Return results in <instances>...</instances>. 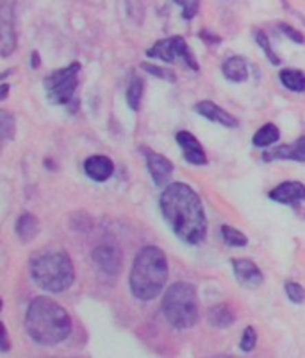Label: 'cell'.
Returning <instances> with one entry per match:
<instances>
[{"mask_svg":"<svg viewBox=\"0 0 305 358\" xmlns=\"http://www.w3.org/2000/svg\"><path fill=\"white\" fill-rule=\"evenodd\" d=\"M161 211L182 242L196 246L207 237V217L202 199L186 183H170L159 199Z\"/></svg>","mask_w":305,"mask_h":358,"instance_id":"1","label":"cell"},{"mask_svg":"<svg viewBox=\"0 0 305 358\" xmlns=\"http://www.w3.org/2000/svg\"><path fill=\"white\" fill-rule=\"evenodd\" d=\"M25 330L38 344L56 346L71 333V319L61 304L41 295L27 308Z\"/></svg>","mask_w":305,"mask_h":358,"instance_id":"2","label":"cell"},{"mask_svg":"<svg viewBox=\"0 0 305 358\" xmlns=\"http://www.w3.org/2000/svg\"><path fill=\"white\" fill-rule=\"evenodd\" d=\"M168 280V258L155 246L139 249L131 271V292L139 301H152L163 292Z\"/></svg>","mask_w":305,"mask_h":358,"instance_id":"3","label":"cell"},{"mask_svg":"<svg viewBox=\"0 0 305 358\" xmlns=\"http://www.w3.org/2000/svg\"><path fill=\"white\" fill-rule=\"evenodd\" d=\"M31 276L43 291L59 294L76 282V267L67 251H40L31 258Z\"/></svg>","mask_w":305,"mask_h":358,"instance_id":"4","label":"cell"},{"mask_svg":"<svg viewBox=\"0 0 305 358\" xmlns=\"http://www.w3.org/2000/svg\"><path fill=\"white\" fill-rule=\"evenodd\" d=\"M163 313L175 330H190L199 322L200 306L195 285L177 282L170 286L163 299Z\"/></svg>","mask_w":305,"mask_h":358,"instance_id":"5","label":"cell"},{"mask_svg":"<svg viewBox=\"0 0 305 358\" xmlns=\"http://www.w3.org/2000/svg\"><path fill=\"white\" fill-rule=\"evenodd\" d=\"M79 72L80 63L74 61L68 67L59 68L52 72L50 76L45 79V90H47V97L52 104H70L74 95L79 86Z\"/></svg>","mask_w":305,"mask_h":358,"instance_id":"6","label":"cell"},{"mask_svg":"<svg viewBox=\"0 0 305 358\" xmlns=\"http://www.w3.org/2000/svg\"><path fill=\"white\" fill-rule=\"evenodd\" d=\"M146 56L157 58L164 63H182L193 72H199L200 67L196 63L195 52L190 49V45L182 36H172V38H164V40L155 41L150 49L146 50Z\"/></svg>","mask_w":305,"mask_h":358,"instance_id":"7","label":"cell"},{"mask_svg":"<svg viewBox=\"0 0 305 358\" xmlns=\"http://www.w3.org/2000/svg\"><path fill=\"white\" fill-rule=\"evenodd\" d=\"M18 47L14 0H0V54L9 58Z\"/></svg>","mask_w":305,"mask_h":358,"instance_id":"8","label":"cell"},{"mask_svg":"<svg viewBox=\"0 0 305 358\" xmlns=\"http://www.w3.org/2000/svg\"><path fill=\"white\" fill-rule=\"evenodd\" d=\"M143 156L146 160V169L154 179L155 187H168L173 176V163L159 152L152 151L148 147H142Z\"/></svg>","mask_w":305,"mask_h":358,"instance_id":"9","label":"cell"},{"mask_svg":"<svg viewBox=\"0 0 305 358\" xmlns=\"http://www.w3.org/2000/svg\"><path fill=\"white\" fill-rule=\"evenodd\" d=\"M91 258H93L95 265L100 268L102 273L111 274L115 276L122 271V251L118 246H113V244H102V246L95 247L93 253H91Z\"/></svg>","mask_w":305,"mask_h":358,"instance_id":"10","label":"cell"},{"mask_svg":"<svg viewBox=\"0 0 305 358\" xmlns=\"http://www.w3.org/2000/svg\"><path fill=\"white\" fill-rule=\"evenodd\" d=\"M270 199L288 206H298L305 201V185L300 181H284L270 192Z\"/></svg>","mask_w":305,"mask_h":358,"instance_id":"11","label":"cell"},{"mask_svg":"<svg viewBox=\"0 0 305 358\" xmlns=\"http://www.w3.org/2000/svg\"><path fill=\"white\" fill-rule=\"evenodd\" d=\"M234 267V276L241 286L247 288H257L264 283V276H262L261 268L257 267L250 260H234L232 262Z\"/></svg>","mask_w":305,"mask_h":358,"instance_id":"12","label":"cell"},{"mask_svg":"<svg viewBox=\"0 0 305 358\" xmlns=\"http://www.w3.org/2000/svg\"><path fill=\"white\" fill-rule=\"evenodd\" d=\"M175 138L184 152V158H186V161H190L191 165H205L207 163V154L203 151L202 143L190 131H179Z\"/></svg>","mask_w":305,"mask_h":358,"instance_id":"13","label":"cell"},{"mask_svg":"<svg viewBox=\"0 0 305 358\" xmlns=\"http://www.w3.org/2000/svg\"><path fill=\"white\" fill-rule=\"evenodd\" d=\"M195 112L199 113V115H202L203 118H207V120L211 122H216V124H221L223 127H229V129H234V127L239 125V120L236 116H232L229 112H225L223 107L211 103V101H202V103L195 104Z\"/></svg>","mask_w":305,"mask_h":358,"instance_id":"14","label":"cell"},{"mask_svg":"<svg viewBox=\"0 0 305 358\" xmlns=\"http://www.w3.org/2000/svg\"><path fill=\"white\" fill-rule=\"evenodd\" d=\"M84 172L97 183H104L115 172V163L104 154H93L84 161Z\"/></svg>","mask_w":305,"mask_h":358,"instance_id":"15","label":"cell"},{"mask_svg":"<svg viewBox=\"0 0 305 358\" xmlns=\"http://www.w3.org/2000/svg\"><path fill=\"white\" fill-rule=\"evenodd\" d=\"M223 77L232 83H245L248 79V63L241 56H232V58L225 59L223 67Z\"/></svg>","mask_w":305,"mask_h":358,"instance_id":"16","label":"cell"},{"mask_svg":"<svg viewBox=\"0 0 305 358\" xmlns=\"http://www.w3.org/2000/svg\"><path fill=\"white\" fill-rule=\"evenodd\" d=\"M207 321L214 328H229L230 324H234L236 313L227 304H216L209 308Z\"/></svg>","mask_w":305,"mask_h":358,"instance_id":"17","label":"cell"},{"mask_svg":"<svg viewBox=\"0 0 305 358\" xmlns=\"http://www.w3.org/2000/svg\"><path fill=\"white\" fill-rule=\"evenodd\" d=\"M40 233V222L32 213H22L16 222V235L22 242H29Z\"/></svg>","mask_w":305,"mask_h":358,"instance_id":"18","label":"cell"},{"mask_svg":"<svg viewBox=\"0 0 305 358\" xmlns=\"http://www.w3.org/2000/svg\"><path fill=\"white\" fill-rule=\"evenodd\" d=\"M279 79L291 92H297V94L305 92V74L298 68H284V70H280Z\"/></svg>","mask_w":305,"mask_h":358,"instance_id":"19","label":"cell"},{"mask_svg":"<svg viewBox=\"0 0 305 358\" xmlns=\"http://www.w3.org/2000/svg\"><path fill=\"white\" fill-rule=\"evenodd\" d=\"M280 138V131L279 127L275 124H264L261 127V129L257 131L256 134H253V145L256 147H270V145H273V143L279 142Z\"/></svg>","mask_w":305,"mask_h":358,"instance_id":"20","label":"cell"},{"mask_svg":"<svg viewBox=\"0 0 305 358\" xmlns=\"http://www.w3.org/2000/svg\"><path fill=\"white\" fill-rule=\"evenodd\" d=\"M266 161L273 160H293V161H305V158L302 156L300 151H298L297 143H291V145H280V147L273 149V151H268L262 154Z\"/></svg>","mask_w":305,"mask_h":358,"instance_id":"21","label":"cell"},{"mask_svg":"<svg viewBox=\"0 0 305 358\" xmlns=\"http://www.w3.org/2000/svg\"><path fill=\"white\" fill-rule=\"evenodd\" d=\"M143 92H145V83H143V79H139V77H133V81L128 83V88H127V104L133 112H139Z\"/></svg>","mask_w":305,"mask_h":358,"instance_id":"22","label":"cell"},{"mask_svg":"<svg viewBox=\"0 0 305 358\" xmlns=\"http://www.w3.org/2000/svg\"><path fill=\"white\" fill-rule=\"evenodd\" d=\"M221 238H223V242H225L227 246H232V247L248 246L247 235L239 231V229L232 228V226H221Z\"/></svg>","mask_w":305,"mask_h":358,"instance_id":"23","label":"cell"},{"mask_svg":"<svg viewBox=\"0 0 305 358\" xmlns=\"http://www.w3.org/2000/svg\"><path fill=\"white\" fill-rule=\"evenodd\" d=\"M0 134L4 142H11L16 134V122L9 112H0Z\"/></svg>","mask_w":305,"mask_h":358,"instance_id":"24","label":"cell"},{"mask_svg":"<svg viewBox=\"0 0 305 358\" xmlns=\"http://www.w3.org/2000/svg\"><path fill=\"white\" fill-rule=\"evenodd\" d=\"M253 36H256L257 45L264 50L268 61H270L271 65H280V58L277 56V54H275V50L271 49V41H270V38L266 36V32L262 31V29H257V31H253Z\"/></svg>","mask_w":305,"mask_h":358,"instance_id":"25","label":"cell"},{"mask_svg":"<svg viewBox=\"0 0 305 358\" xmlns=\"http://www.w3.org/2000/svg\"><path fill=\"white\" fill-rule=\"evenodd\" d=\"M286 288V294H288L289 301L295 304H302L305 301V288L297 282H286L284 285Z\"/></svg>","mask_w":305,"mask_h":358,"instance_id":"26","label":"cell"},{"mask_svg":"<svg viewBox=\"0 0 305 358\" xmlns=\"http://www.w3.org/2000/svg\"><path fill=\"white\" fill-rule=\"evenodd\" d=\"M142 68L145 72H148V74H152V76L159 77V79L172 81V83H175V81H177V76H175L172 70H166V68L157 67V65H152V63H142Z\"/></svg>","mask_w":305,"mask_h":358,"instance_id":"27","label":"cell"},{"mask_svg":"<svg viewBox=\"0 0 305 358\" xmlns=\"http://www.w3.org/2000/svg\"><path fill=\"white\" fill-rule=\"evenodd\" d=\"M182 8V17L186 20H193L200 9V0H173Z\"/></svg>","mask_w":305,"mask_h":358,"instance_id":"28","label":"cell"},{"mask_svg":"<svg viewBox=\"0 0 305 358\" xmlns=\"http://www.w3.org/2000/svg\"><path fill=\"white\" fill-rule=\"evenodd\" d=\"M256 344H257L256 330H253V326H247V330L243 331V337H241V344H239V348L243 349L245 353H250V351H253Z\"/></svg>","mask_w":305,"mask_h":358,"instance_id":"29","label":"cell"},{"mask_svg":"<svg viewBox=\"0 0 305 358\" xmlns=\"http://www.w3.org/2000/svg\"><path fill=\"white\" fill-rule=\"evenodd\" d=\"M279 29L282 34H286L291 41H295V43H305V36L302 34L298 29H295L293 25H289V23H279Z\"/></svg>","mask_w":305,"mask_h":358,"instance_id":"30","label":"cell"},{"mask_svg":"<svg viewBox=\"0 0 305 358\" xmlns=\"http://www.w3.org/2000/svg\"><path fill=\"white\" fill-rule=\"evenodd\" d=\"M200 38H202L203 41L207 45H220L221 43V38L216 34H211L209 31H202V34H200Z\"/></svg>","mask_w":305,"mask_h":358,"instance_id":"31","label":"cell"},{"mask_svg":"<svg viewBox=\"0 0 305 358\" xmlns=\"http://www.w3.org/2000/svg\"><path fill=\"white\" fill-rule=\"evenodd\" d=\"M0 331H2V344H0V351H2V353H8L9 348H11V346H9L8 330H5L4 324H2V326H0Z\"/></svg>","mask_w":305,"mask_h":358,"instance_id":"32","label":"cell"},{"mask_svg":"<svg viewBox=\"0 0 305 358\" xmlns=\"http://www.w3.org/2000/svg\"><path fill=\"white\" fill-rule=\"evenodd\" d=\"M295 143H297V147H298V151H300L302 156L305 158V136H302V138H298Z\"/></svg>","mask_w":305,"mask_h":358,"instance_id":"33","label":"cell"},{"mask_svg":"<svg viewBox=\"0 0 305 358\" xmlns=\"http://www.w3.org/2000/svg\"><path fill=\"white\" fill-rule=\"evenodd\" d=\"M40 67V54L36 52H32V68H38Z\"/></svg>","mask_w":305,"mask_h":358,"instance_id":"34","label":"cell"},{"mask_svg":"<svg viewBox=\"0 0 305 358\" xmlns=\"http://www.w3.org/2000/svg\"><path fill=\"white\" fill-rule=\"evenodd\" d=\"M8 92H9V85H8V83H4V85H2V94H0V101H5V98H8Z\"/></svg>","mask_w":305,"mask_h":358,"instance_id":"35","label":"cell"}]
</instances>
